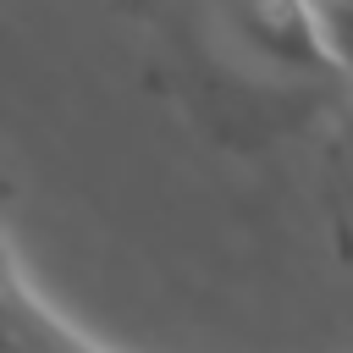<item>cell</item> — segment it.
Here are the masks:
<instances>
[{
  "label": "cell",
  "mask_w": 353,
  "mask_h": 353,
  "mask_svg": "<svg viewBox=\"0 0 353 353\" xmlns=\"http://www.w3.org/2000/svg\"><path fill=\"white\" fill-rule=\"evenodd\" d=\"M0 353H105L28 287L11 248L0 254Z\"/></svg>",
  "instance_id": "1"
},
{
  "label": "cell",
  "mask_w": 353,
  "mask_h": 353,
  "mask_svg": "<svg viewBox=\"0 0 353 353\" xmlns=\"http://www.w3.org/2000/svg\"><path fill=\"white\" fill-rule=\"evenodd\" d=\"M303 11H309V28H314L331 83H342L353 94V6L347 0H303Z\"/></svg>",
  "instance_id": "2"
},
{
  "label": "cell",
  "mask_w": 353,
  "mask_h": 353,
  "mask_svg": "<svg viewBox=\"0 0 353 353\" xmlns=\"http://www.w3.org/2000/svg\"><path fill=\"white\" fill-rule=\"evenodd\" d=\"M0 254H6V226H0Z\"/></svg>",
  "instance_id": "3"
},
{
  "label": "cell",
  "mask_w": 353,
  "mask_h": 353,
  "mask_svg": "<svg viewBox=\"0 0 353 353\" xmlns=\"http://www.w3.org/2000/svg\"><path fill=\"white\" fill-rule=\"evenodd\" d=\"M347 6H353V0H347Z\"/></svg>",
  "instance_id": "4"
}]
</instances>
